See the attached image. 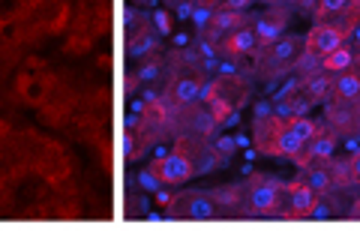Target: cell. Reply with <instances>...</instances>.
<instances>
[{"label":"cell","mask_w":360,"mask_h":231,"mask_svg":"<svg viewBox=\"0 0 360 231\" xmlns=\"http://www.w3.org/2000/svg\"><path fill=\"white\" fill-rule=\"evenodd\" d=\"M285 124L297 132L303 145H307V141H309L312 136H319V124H315V120H309L307 114H303V117H291V120H285Z\"/></svg>","instance_id":"cell-20"},{"label":"cell","mask_w":360,"mask_h":231,"mask_svg":"<svg viewBox=\"0 0 360 231\" xmlns=\"http://www.w3.org/2000/svg\"><path fill=\"white\" fill-rule=\"evenodd\" d=\"M150 21L156 25V30H160V33H172V18H168V13H162V9H156V15Z\"/></svg>","instance_id":"cell-25"},{"label":"cell","mask_w":360,"mask_h":231,"mask_svg":"<svg viewBox=\"0 0 360 231\" xmlns=\"http://www.w3.org/2000/svg\"><path fill=\"white\" fill-rule=\"evenodd\" d=\"M210 198H213L217 204H222V207H234L243 195H240L238 186H219V190H213V192H210Z\"/></svg>","instance_id":"cell-21"},{"label":"cell","mask_w":360,"mask_h":231,"mask_svg":"<svg viewBox=\"0 0 360 231\" xmlns=\"http://www.w3.org/2000/svg\"><path fill=\"white\" fill-rule=\"evenodd\" d=\"M165 99L172 103L174 108H184V105H193L201 99V84L195 79H177L168 84V91H165Z\"/></svg>","instance_id":"cell-11"},{"label":"cell","mask_w":360,"mask_h":231,"mask_svg":"<svg viewBox=\"0 0 360 231\" xmlns=\"http://www.w3.org/2000/svg\"><path fill=\"white\" fill-rule=\"evenodd\" d=\"M300 171H303V178H300V180L307 183V186H312V190L319 192V195H321V192H328L330 186H333V174L324 169V165H303Z\"/></svg>","instance_id":"cell-17"},{"label":"cell","mask_w":360,"mask_h":231,"mask_svg":"<svg viewBox=\"0 0 360 231\" xmlns=\"http://www.w3.org/2000/svg\"><path fill=\"white\" fill-rule=\"evenodd\" d=\"M213 153H217L219 159L231 157V153H234V141H231V138H219V141H217V147H213Z\"/></svg>","instance_id":"cell-26"},{"label":"cell","mask_w":360,"mask_h":231,"mask_svg":"<svg viewBox=\"0 0 360 231\" xmlns=\"http://www.w3.org/2000/svg\"><path fill=\"white\" fill-rule=\"evenodd\" d=\"M352 216H354V219H360V202L352 207Z\"/></svg>","instance_id":"cell-35"},{"label":"cell","mask_w":360,"mask_h":231,"mask_svg":"<svg viewBox=\"0 0 360 231\" xmlns=\"http://www.w3.org/2000/svg\"><path fill=\"white\" fill-rule=\"evenodd\" d=\"M156 202H160V204H168V202H172V192L160 190V192H156Z\"/></svg>","instance_id":"cell-32"},{"label":"cell","mask_w":360,"mask_h":231,"mask_svg":"<svg viewBox=\"0 0 360 231\" xmlns=\"http://www.w3.org/2000/svg\"><path fill=\"white\" fill-rule=\"evenodd\" d=\"M177 126H180V136L186 141H207L213 132H217L219 120L217 114L210 112L207 105H184L177 114Z\"/></svg>","instance_id":"cell-3"},{"label":"cell","mask_w":360,"mask_h":231,"mask_svg":"<svg viewBox=\"0 0 360 231\" xmlns=\"http://www.w3.org/2000/svg\"><path fill=\"white\" fill-rule=\"evenodd\" d=\"M288 25V13L285 9H274V13H267L258 18V25H255V42L258 46H270L274 39L283 37V30Z\"/></svg>","instance_id":"cell-9"},{"label":"cell","mask_w":360,"mask_h":231,"mask_svg":"<svg viewBox=\"0 0 360 231\" xmlns=\"http://www.w3.org/2000/svg\"><path fill=\"white\" fill-rule=\"evenodd\" d=\"M333 96L340 99V103H357L360 99V72H354V70L333 72Z\"/></svg>","instance_id":"cell-13"},{"label":"cell","mask_w":360,"mask_h":231,"mask_svg":"<svg viewBox=\"0 0 360 231\" xmlns=\"http://www.w3.org/2000/svg\"><path fill=\"white\" fill-rule=\"evenodd\" d=\"M240 27H243V15L234 13V9H229V6L217 9V13L210 15V30L213 33H234Z\"/></svg>","instance_id":"cell-16"},{"label":"cell","mask_w":360,"mask_h":231,"mask_svg":"<svg viewBox=\"0 0 360 231\" xmlns=\"http://www.w3.org/2000/svg\"><path fill=\"white\" fill-rule=\"evenodd\" d=\"M172 219H189V223H205V219H217V202L207 192H180L172 195L165 204Z\"/></svg>","instance_id":"cell-2"},{"label":"cell","mask_w":360,"mask_h":231,"mask_svg":"<svg viewBox=\"0 0 360 231\" xmlns=\"http://www.w3.org/2000/svg\"><path fill=\"white\" fill-rule=\"evenodd\" d=\"M285 120L283 117H276V114H270V117H262L255 124L252 129V138H255V147L262 150V153H274V145H276V136H279V129H283Z\"/></svg>","instance_id":"cell-12"},{"label":"cell","mask_w":360,"mask_h":231,"mask_svg":"<svg viewBox=\"0 0 360 231\" xmlns=\"http://www.w3.org/2000/svg\"><path fill=\"white\" fill-rule=\"evenodd\" d=\"M354 129H357V132H360V103H357V105H354Z\"/></svg>","instance_id":"cell-33"},{"label":"cell","mask_w":360,"mask_h":231,"mask_svg":"<svg viewBox=\"0 0 360 231\" xmlns=\"http://www.w3.org/2000/svg\"><path fill=\"white\" fill-rule=\"evenodd\" d=\"M37 70H42V60L30 58L27 60V70L18 72V79H15V93H18L21 103L30 105V108L42 105L45 96H49V91H51V75L37 72Z\"/></svg>","instance_id":"cell-4"},{"label":"cell","mask_w":360,"mask_h":231,"mask_svg":"<svg viewBox=\"0 0 360 231\" xmlns=\"http://www.w3.org/2000/svg\"><path fill=\"white\" fill-rule=\"evenodd\" d=\"M352 63H354V51L348 46H340V48H333L330 54H324L321 58V70L342 72V70H352Z\"/></svg>","instance_id":"cell-18"},{"label":"cell","mask_w":360,"mask_h":231,"mask_svg":"<svg viewBox=\"0 0 360 231\" xmlns=\"http://www.w3.org/2000/svg\"><path fill=\"white\" fill-rule=\"evenodd\" d=\"M141 186H148V190H153V186H156V174H141Z\"/></svg>","instance_id":"cell-31"},{"label":"cell","mask_w":360,"mask_h":231,"mask_svg":"<svg viewBox=\"0 0 360 231\" xmlns=\"http://www.w3.org/2000/svg\"><path fill=\"white\" fill-rule=\"evenodd\" d=\"M348 180H352V183H360V153H354L352 162H348Z\"/></svg>","instance_id":"cell-27"},{"label":"cell","mask_w":360,"mask_h":231,"mask_svg":"<svg viewBox=\"0 0 360 231\" xmlns=\"http://www.w3.org/2000/svg\"><path fill=\"white\" fill-rule=\"evenodd\" d=\"M285 186L279 180H255L250 190L243 192V202L252 213H276V204H279V192Z\"/></svg>","instance_id":"cell-5"},{"label":"cell","mask_w":360,"mask_h":231,"mask_svg":"<svg viewBox=\"0 0 360 231\" xmlns=\"http://www.w3.org/2000/svg\"><path fill=\"white\" fill-rule=\"evenodd\" d=\"M198 4H201V6H213V4H217V0H198Z\"/></svg>","instance_id":"cell-36"},{"label":"cell","mask_w":360,"mask_h":231,"mask_svg":"<svg viewBox=\"0 0 360 231\" xmlns=\"http://www.w3.org/2000/svg\"><path fill=\"white\" fill-rule=\"evenodd\" d=\"M4 136H9V124H6V120H0V138H4Z\"/></svg>","instance_id":"cell-34"},{"label":"cell","mask_w":360,"mask_h":231,"mask_svg":"<svg viewBox=\"0 0 360 231\" xmlns=\"http://www.w3.org/2000/svg\"><path fill=\"white\" fill-rule=\"evenodd\" d=\"M345 37L348 33H342L340 27L319 25V27L309 30V37H303V48H307L309 54H315V58H324V54H330L333 48L345 46Z\"/></svg>","instance_id":"cell-7"},{"label":"cell","mask_w":360,"mask_h":231,"mask_svg":"<svg viewBox=\"0 0 360 231\" xmlns=\"http://www.w3.org/2000/svg\"><path fill=\"white\" fill-rule=\"evenodd\" d=\"M193 15H195V25H205V21H210L213 13H210V9H195Z\"/></svg>","instance_id":"cell-30"},{"label":"cell","mask_w":360,"mask_h":231,"mask_svg":"<svg viewBox=\"0 0 360 231\" xmlns=\"http://www.w3.org/2000/svg\"><path fill=\"white\" fill-rule=\"evenodd\" d=\"M153 174H156V180L177 186V183H186L195 171H193V159H189L184 150H174L153 165Z\"/></svg>","instance_id":"cell-6"},{"label":"cell","mask_w":360,"mask_h":231,"mask_svg":"<svg viewBox=\"0 0 360 231\" xmlns=\"http://www.w3.org/2000/svg\"><path fill=\"white\" fill-rule=\"evenodd\" d=\"M225 6L234 9V13H243L246 6H252V0H225Z\"/></svg>","instance_id":"cell-29"},{"label":"cell","mask_w":360,"mask_h":231,"mask_svg":"<svg viewBox=\"0 0 360 231\" xmlns=\"http://www.w3.org/2000/svg\"><path fill=\"white\" fill-rule=\"evenodd\" d=\"M348 9H352V0H319V15H321V18L348 13Z\"/></svg>","instance_id":"cell-23"},{"label":"cell","mask_w":360,"mask_h":231,"mask_svg":"<svg viewBox=\"0 0 360 231\" xmlns=\"http://www.w3.org/2000/svg\"><path fill=\"white\" fill-rule=\"evenodd\" d=\"M300 54H303V37H279L262 51L258 72H262L264 79H274V75L279 79L285 70H291V66L297 63Z\"/></svg>","instance_id":"cell-1"},{"label":"cell","mask_w":360,"mask_h":231,"mask_svg":"<svg viewBox=\"0 0 360 231\" xmlns=\"http://www.w3.org/2000/svg\"><path fill=\"white\" fill-rule=\"evenodd\" d=\"M150 30V18L144 13H132V9H127V39L132 42L135 37H141V33Z\"/></svg>","instance_id":"cell-19"},{"label":"cell","mask_w":360,"mask_h":231,"mask_svg":"<svg viewBox=\"0 0 360 231\" xmlns=\"http://www.w3.org/2000/svg\"><path fill=\"white\" fill-rule=\"evenodd\" d=\"M300 91L309 103H319V99H328L333 96V72L328 70H315L309 72L307 79H300Z\"/></svg>","instance_id":"cell-10"},{"label":"cell","mask_w":360,"mask_h":231,"mask_svg":"<svg viewBox=\"0 0 360 231\" xmlns=\"http://www.w3.org/2000/svg\"><path fill=\"white\" fill-rule=\"evenodd\" d=\"M135 75H139V81H150V79H156V75H160V63H156V60H148Z\"/></svg>","instance_id":"cell-24"},{"label":"cell","mask_w":360,"mask_h":231,"mask_svg":"<svg viewBox=\"0 0 360 231\" xmlns=\"http://www.w3.org/2000/svg\"><path fill=\"white\" fill-rule=\"evenodd\" d=\"M303 150V141L295 129H291L288 124H283V129H279L276 136V145H274V153L270 157H297V153Z\"/></svg>","instance_id":"cell-14"},{"label":"cell","mask_w":360,"mask_h":231,"mask_svg":"<svg viewBox=\"0 0 360 231\" xmlns=\"http://www.w3.org/2000/svg\"><path fill=\"white\" fill-rule=\"evenodd\" d=\"M258 46L255 42V30H250V27H240V30H234V33H229V39H225V54H234V58H240V54H246V51H252Z\"/></svg>","instance_id":"cell-15"},{"label":"cell","mask_w":360,"mask_h":231,"mask_svg":"<svg viewBox=\"0 0 360 231\" xmlns=\"http://www.w3.org/2000/svg\"><path fill=\"white\" fill-rule=\"evenodd\" d=\"M285 202H288V207H285L288 216L303 219V216H309L312 204L319 202V192H315L312 186H307L303 180H295V183L285 186Z\"/></svg>","instance_id":"cell-8"},{"label":"cell","mask_w":360,"mask_h":231,"mask_svg":"<svg viewBox=\"0 0 360 231\" xmlns=\"http://www.w3.org/2000/svg\"><path fill=\"white\" fill-rule=\"evenodd\" d=\"M153 46H156V37H153V30L141 33V37H135V39L129 42V58H144V54H148Z\"/></svg>","instance_id":"cell-22"},{"label":"cell","mask_w":360,"mask_h":231,"mask_svg":"<svg viewBox=\"0 0 360 231\" xmlns=\"http://www.w3.org/2000/svg\"><path fill=\"white\" fill-rule=\"evenodd\" d=\"M309 216H312V219H328V216H330V207L315 202V204H312V211H309Z\"/></svg>","instance_id":"cell-28"}]
</instances>
